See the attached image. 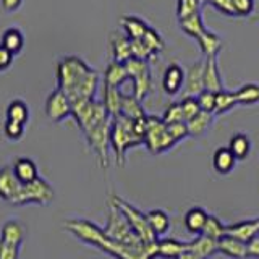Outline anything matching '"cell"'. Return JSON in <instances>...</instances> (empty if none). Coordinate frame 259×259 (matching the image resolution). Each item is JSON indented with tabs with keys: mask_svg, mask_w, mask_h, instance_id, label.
<instances>
[{
	"mask_svg": "<svg viewBox=\"0 0 259 259\" xmlns=\"http://www.w3.org/2000/svg\"><path fill=\"white\" fill-rule=\"evenodd\" d=\"M162 120H164L165 123H182V121H185L182 104L180 102L168 104L165 112H164V115H162ZM185 123H186V121H185Z\"/></svg>",
	"mask_w": 259,
	"mask_h": 259,
	"instance_id": "cell-40",
	"label": "cell"
},
{
	"mask_svg": "<svg viewBox=\"0 0 259 259\" xmlns=\"http://www.w3.org/2000/svg\"><path fill=\"white\" fill-rule=\"evenodd\" d=\"M188 249L196 253L201 259H209L214 256L217 251V241L212 238H207L204 235H196V238L188 241Z\"/></svg>",
	"mask_w": 259,
	"mask_h": 259,
	"instance_id": "cell-25",
	"label": "cell"
},
{
	"mask_svg": "<svg viewBox=\"0 0 259 259\" xmlns=\"http://www.w3.org/2000/svg\"><path fill=\"white\" fill-rule=\"evenodd\" d=\"M177 144L168 132L167 123L159 117L148 115V128L144 135V146L151 154H164Z\"/></svg>",
	"mask_w": 259,
	"mask_h": 259,
	"instance_id": "cell-7",
	"label": "cell"
},
{
	"mask_svg": "<svg viewBox=\"0 0 259 259\" xmlns=\"http://www.w3.org/2000/svg\"><path fill=\"white\" fill-rule=\"evenodd\" d=\"M238 105L237 102V94L235 91H227V89H222V91L215 93V112L214 115H224V113L230 112L232 109H235Z\"/></svg>",
	"mask_w": 259,
	"mask_h": 259,
	"instance_id": "cell-34",
	"label": "cell"
},
{
	"mask_svg": "<svg viewBox=\"0 0 259 259\" xmlns=\"http://www.w3.org/2000/svg\"><path fill=\"white\" fill-rule=\"evenodd\" d=\"M217 251L221 254L232 257V259H246L249 257L248 243H243L237 238L230 237V235H224V237L217 241Z\"/></svg>",
	"mask_w": 259,
	"mask_h": 259,
	"instance_id": "cell-15",
	"label": "cell"
},
{
	"mask_svg": "<svg viewBox=\"0 0 259 259\" xmlns=\"http://www.w3.org/2000/svg\"><path fill=\"white\" fill-rule=\"evenodd\" d=\"M249 257H259V235L248 245Z\"/></svg>",
	"mask_w": 259,
	"mask_h": 259,
	"instance_id": "cell-48",
	"label": "cell"
},
{
	"mask_svg": "<svg viewBox=\"0 0 259 259\" xmlns=\"http://www.w3.org/2000/svg\"><path fill=\"white\" fill-rule=\"evenodd\" d=\"M214 113H209L201 110L196 117H193L191 120L186 121V126H188V133L193 138H199L202 135L207 133V130L212 126V121H214Z\"/></svg>",
	"mask_w": 259,
	"mask_h": 259,
	"instance_id": "cell-24",
	"label": "cell"
},
{
	"mask_svg": "<svg viewBox=\"0 0 259 259\" xmlns=\"http://www.w3.org/2000/svg\"><path fill=\"white\" fill-rule=\"evenodd\" d=\"M201 0H177V16L178 20H183L186 16L201 12Z\"/></svg>",
	"mask_w": 259,
	"mask_h": 259,
	"instance_id": "cell-38",
	"label": "cell"
},
{
	"mask_svg": "<svg viewBox=\"0 0 259 259\" xmlns=\"http://www.w3.org/2000/svg\"><path fill=\"white\" fill-rule=\"evenodd\" d=\"M144 46L148 47V51L152 54V57L156 59V55L159 52L164 51V47H165V42H164V37H162L159 32L154 29V28H149L148 32L144 34V37L141 39Z\"/></svg>",
	"mask_w": 259,
	"mask_h": 259,
	"instance_id": "cell-36",
	"label": "cell"
},
{
	"mask_svg": "<svg viewBox=\"0 0 259 259\" xmlns=\"http://www.w3.org/2000/svg\"><path fill=\"white\" fill-rule=\"evenodd\" d=\"M110 128H112V117L84 133L89 148H91L93 152L96 154L97 160H99V165L102 168L109 167Z\"/></svg>",
	"mask_w": 259,
	"mask_h": 259,
	"instance_id": "cell-9",
	"label": "cell"
},
{
	"mask_svg": "<svg viewBox=\"0 0 259 259\" xmlns=\"http://www.w3.org/2000/svg\"><path fill=\"white\" fill-rule=\"evenodd\" d=\"M178 23H180V29L185 32V34L193 39L201 37L207 31L204 20H202V16H201V12L186 16L183 20H178Z\"/></svg>",
	"mask_w": 259,
	"mask_h": 259,
	"instance_id": "cell-27",
	"label": "cell"
},
{
	"mask_svg": "<svg viewBox=\"0 0 259 259\" xmlns=\"http://www.w3.org/2000/svg\"><path fill=\"white\" fill-rule=\"evenodd\" d=\"M110 52H112V59L113 62H120L125 63L133 57L132 52V40L128 39L125 32L120 31H113L110 34Z\"/></svg>",
	"mask_w": 259,
	"mask_h": 259,
	"instance_id": "cell-14",
	"label": "cell"
},
{
	"mask_svg": "<svg viewBox=\"0 0 259 259\" xmlns=\"http://www.w3.org/2000/svg\"><path fill=\"white\" fill-rule=\"evenodd\" d=\"M144 144V136L138 132L135 121L123 115L112 118L110 128V148L115 154L117 164L123 167L126 160L128 149L136 148V146Z\"/></svg>",
	"mask_w": 259,
	"mask_h": 259,
	"instance_id": "cell-4",
	"label": "cell"
},
{
	"mask_svg": "<svg viewBox=\"0 0 259 259\" xmlns=\"http://www.w3.org/2000/svg\"><path fill=\"white\" fill-rule=\"evenodd\" d=\"M65 229L75 235L76 238H79L81 241L96 246L102 253L115 259H141L135 249L112 240L110 237L105 235L104 229H101V227H97L96 224L89 221H84V219H71V221H67L65 222Z\"/></svg>",
	"mask_w": 259,
	"mask_h": 259,
	"instance_id": "cell-3",
	"label": "cell"
},
{
	"mask_svg": "<svg viewBox=\"0 0 259 259\" xmlns=\"http://www.w3.org/2000/svg\"><path fill=\"white\" fill-rule=\"evenodd\" d=\"M237 160H245L251 154L253 149V143H251V138L246 133H235L230 138V143L227 146Z\"/></svg>",
	"mask_w": 259,
	"mask_h": 259,
	"instance_id": "cell-23",
	"label": "cell"
},
{
	"mask_svg": "<svg viewBox=\"0 0 259 259\" xmlns=\"http://www.w3.org/2000/svg\"><path fill=\"white\" fill-rule=\"evenodd\" d=\"M125 67L128 70L130 79L133 83V94L140 101L146 99L152 91V75L148 60L132 57V59L125 62Z\"/></svg>",
	"mask_w": 259,
	"mask_h": 259,
	"instance_id": "cell-8",
	"label": "cell"
},
{
	"mask_svg": "<svg viewBox=\"0 0 259 259\" xmlns=\"http://www.w3.org/2000/svg\"><path fill=\"white\" fill-rule=\"evenodd\" d=\"M180 104H182V110H183V115H185V121L191 120L193 117H196L198 113L201 112V107H199V102H198L196 96H183V99L180 101Z\"/></svg>",
	"mask_w": 259,
	"mask_h": 259,
	"instance_id": "cell-39",
	"label": "cell"
},
{
	"mask_svg": "<svg viewBox=\"0 0 259 259\" xmlns=\"http://www.w3.org/2000/svg\"><path fill=\"white\" fill-rule=\"evenodd\" d=\"M7 120L18 121V123L28 125L29 121V105L23 99H13L8 102L7 110H5Z\"/></svg>",
	"mask_w": 259,
	"mask_h": 259,
	"instance_id": "cell-32",
	"label": "cell"
},
{
	"mask_svg": "<svg viewBox=\"0 0 259 259\" xmlns=\"http://www.w3.org/2000/svg\"><path fill=\"white\" fill-rule=\"evenodd\" d=\"M204 89V60H198L186 68L183 96H199Z\"/></svg>",
	"mask_w": 259,
	"mask_h": 259,
	"instance_id": "cell-11",
	"label": "cell"
},
{
	"mask_svg": "<svg viewBox=\"0 0 259 259\" xmlns=\"http://www.w3.org/2000/svg\"><path fill=\"white\" fill-rule=\"evenodd\" d=\"M207 217L209 214L202 207H191L188 212L185 214V219H183L185 229L193 235H201L207 222Z\"/></svg>",
	"mask_w": 259,
	"mask_h": 259,
	"instance_id": "cell-22",
	"label": "cell"
},
{
	"mask_svg": "<svg viewBox=\"0 0 259 259\" xmlns=\"http://www.w3.org/2000/svg\"><path fill=\"white\" fill-rule=\"evenodd\" d=\"M149 225L157 238L164 237V235L170 230V215L162 209H152L148 214Z\"/></svg>",
	"mask_w": 259,
	"mask_h": 259,
	"instance_id": "cell-30",
	"label": "cell"
},
{
	"mask_svg": "<svg viewBox=\"0 0 259 259\" xmlns=\"http://www.w3.org/2000/svg\"><path fill=\"white\" fill-rule=\"evenodd\" d=\"M186 249H188V241H180L177 238H160V240H157V257L178 259Z\"/></svg>",
	"mask_w": 259,
	"mask_h": 259,
	"instance_id": "cell-18",
	"label": "cell"
},
{
	"mask_svg": "<svg viewBox=\"0 0 259 259\" xmlns=\"http://www.w3.org/2000/svg\"><path fill=\"white\" fill-rule=\"evenodd\" d=\"M71 105H73L71 117L76 120V123L83 133L89 132L91 128H94L107 118H110L109 112L105 110L102 101L81 99V101L71 102Z\"/></svg>",
	"mask_w": 259,
	"mask_h": 259,
	"instance_id": "cell-5",
	"label": "cell"
},
{
	"mask_svg": "<svg viewBox=\"0 0 259 259\" xmlns=\"http://www.w3.org/2000/svg\"><path fill=\"white\" fill-rule=\"evenodd\" d=\"M71 113H73V105L70 97L60 88H55L46 99L47 118L54 121V123H60V121L71 117Z\"/></svg>",
	"mask_w": 259,
	"mask_h": 259,
	"instance_id": "cell-10",
	"label": "cell"
},
{
	"mask_svg": "<svg viewBox=\"0 0 259 259\" xmlns=\"http://www.w3.org/2000/svg\"><path fill=\"white\" fill-rule=\"evenodd\" d=\"M235 12H237V16L240 18H245V16H249L254 12V0H232Z\"/></svg>",
	"mask_w": 259,
	"mask_h": 259,
	"instance_id": "cell-43",
	"label": "cell"
},
{
	"mask_svg": "<svg viewBox=\"0 0 259 259\" xmlns=\"http://www.w3.org/2000/svg\"><path fill=\"white\" fill-rule=\"evenodd\" d=\"M24 238V227L16 221H8L2 227V233H0V241L10 243V245L21 246Z\"/></svg>",
	"mask_w": 259,
	"mask_h": 259,
	"instance_id": "cell-33",
	"label": "cell"
},
{
	"mask_svg": "<svg viewBox=\"0 0 259 259\" xmlns=\"http://www.w3.org/2000/svg\"><path fill=\"white\" fill-rule=\"evenodd\" d=\"M185 75L186 71L180 63H170L167 65V68L162 76V89L168 96H175L180 91H183L185 86Z\"/></svg>",
	"mask_w": 259,
	"mask_h": 259,
	"instance_id": "cell-12",
	"label": "cell"
},
{
	"mask_svg": "<svg viewBox=\"0 0 259 259\" xmlns=\"http://www.w3.org/2000/svg\"><path fill=\"white\" fill-rule=\"evenodd\" d=\"M201 4H202V5H207V4H209V0H201Z\"/></svg>",
	"mask_w": 259,
	"mask_h": 259,
	"instance_id": "cell-50",
	"label": "cell"
},
{
	"mask_svg": "<svg viewBox=\"0 0 259 259\" xmlns=\"http://www.w3.org/2000/svg\"><path fill=\"white\" fill-rule=\"evenodd\" d=\"M109 201H112L113 204H115L120 210L121 214L125 215V219L128 221L130 227L133 229V232L140 237L141 241L144 243H156L159 238L154 235L151 225H149V221H148V215L144 212H141L140 209L135 207L132 202L125 201L123 198L117 196V194H110Z\"/></svg>",
	"mask_w": 259,
	"mask_h": 259,
	"instance_id": "cell-6",
	"label": "cell"
},
{
	"mask_svg": "<svg viewBox=\"0 0 259 259\" xmlns=\"http://www.w3.org/2000/svg\"><path fill=\"white\" fill-rule=\"evenodd\" d=\"M0 44L4 47H7L13 55H18L23 47H24V34L20 28L16 26H10L4 31L2 37H0Z\"/></svg>",
	"mask_w": 259,
	"mask_h": 259,
	"instance_id": "cell-28",
	"label": "cell"
},
{
	"mask_svg": "<svg viewBox=\"0 0 259 259\" xmlns=\"http://www.w3.org/2000/svg\"><path fill=\"white\" fill-rule=\"evenodd\" d=\"M196 97H198V102H199L201 110L209 112V113H214L215 112V93L204 89V91H202Z\"/></svg>",
	"mask_w": 259,
	"mask_h": 259,
	"instance_id": "cell-42",
	"label": "cell"
},
{
	"mask_svg": "<svg viewBox=\"0 0 259 259\" xmlns=\"http://www.w3.org/2000/svg\"><path fill=\"white\" fill-rule=\"evenodd\" d=\"M238 105H254L259 102V84L248 83L235 91Z\"/></svg>",
	"mask_w": 259,
	"mask_h": 259,
	"instance_id": "cell-35",
	"label": "cell"
},
{
	"mask_svg": "<svg viewBox=\"0 0 259 259\" xmlns=\"http://www.w3.org/2000/svg\"><path fill=\"white\" fill-rule=\"evenodd\" d=\"M23 0H2V7L5 12H16L21 7Z\"/></svg>",
	"mask_w": 259,
	"mask_h": 259,
	"instance_id": "cell-47",
	"label": "cell"
},
{
	"mask_svg": "<svg viewBox=\"0 0 259 259\" xmlns=\"http://www.w3.org/2000/svg\"><path fill=\"white\" fill-rule=\"evenodd\" d=\"M121 101H123V93L120 91V88L104 86L102 104H104L105 110L109 112V115L112 118H115V117L120 115V112H121Z\"/></svg>",
	"mask_w": 259,
	"mask_h": 259,
	"instance_id": "cell-26",
	"label": "cell"
},
{
	"mask_svg": "<svg viewBox=\"0 0 259 259\" xmlns=\"http://www.w3.org/2000/svg\"><path fill=\"white\" fill-rule=\"evenodd\" d=\"M24 128H26V125L18 123V121L5 120L4 135H5L7 140H10V141H20L23 138V135H24Z\"/></svg>",
	"mask_w": 259,
	"mask_h": 259,
	"instance_id": "cell-41",
	"label": "cell"
},
{
	"mask_svg": "<svg viewBox=\"0 0 259 259\" xmlns=\"http://www.w3.org/2000/svg\"><path fill=\"white\" fill-rule=\"evenodd\" d=\"M0 199L13 206H47L54 199V188L40 177L32 183L24 185L15 177L13 168L7 165L0 168Z\"/></svg>",
	"mask_w": 259,
	"mask_h": 259,
	"instance_id": "cell-2",
	"label": "cell"
},
{
	"mask_svg": "<svg viewBox=\"0 0 259 259\" xmlns=\"http://www.w3.org/2000/svg\"><path fill=\"white\" fill-rule=\"evenodd\" d=\"M99 84V73L78 55L62 57L57 63V88L67 93L71 102L94 99Z\"/></svg>",
	"mask_w": 259,
	"mask_h": 259,
	"instance_id": "cell-1",
	"label": "cell"
},
{
	"mask_svg": "<svg viewBox=\"0 0 259 259\" xmlns=\"http://www.w3.org/2000/svg\"><path fill=\"white\" fill-rule=\"evenodd\" d=\"M204 86L207 91L212 93H219L224 89L217 57H207V59H204Z\"/></svg>",
	"mask_w": 259,
	"mask_h": 259,
	"instance_id": "cell-16",
	"label": "cell"
},
{
	"mask_svg": "<svg viewBox=\"0 0 259 259\" xmlns=\"http://www.w3.org/2000/svg\"><path fill=\"white\" fill-rule=\"evenodd\" d=\"M120 24L130 40L143 39L146 32H148V29L151 28L144 20H141L140 16H135V15H125L123 18L120 20Z\"/></svg>",
	"mask_w": 259,
	"mask_h": 259,
	"instance_id": "cell-20",
	"label": "cell"
},
{
	"mask_svg": "<svg viewBox=\"0 0 259 259\" xmlns=\"http://www.w3.org/2000/svg\"><path fill=\"white\" fill-rule=\"evenodd\" d=\"M20 246L0 241V259H18Z\"/></svg>",
	"mask_w": 259,
	"mask_h": 259,
	"instance_id": "cell-45",
	"label": "cell"
},
{
	"mask_svg": "<svg viewBox=\"0 0 259 259\" xmlns=\"http://www.w3.org/2000/svg\"><path fill=\"white\" fill-rule=\"evenodd\" d=\"M120 115H123V117H126L130 120H136V118L146 117V110L143 109L141 101L138 99L135 94H123Z\"/></svg>",
	"mask_w": 259,
	"mask_h": 259,
	"instance_id": "cell-31",
	"label": "cell"
},
{
	"mask_svg": "<svg viewBox=\"0 0 259 259\" xmlns=\"http://www.w3.org/2000/svg\"><path fill=\"white\" fill-rule=\"evenodd\" d=\"M237 159L229 148H217L212 156V167L219 175H229L237 165Z\"/></svg>",
	"mask_w": 259,
	"mask_h": 259,
	"instance_id": "cell-21",
	"label": "cell"
},
{
	"mask_svg": "<svg viewBox=\"0 0 259 259\" xmlns=\"http://www.w3.org/2000/svg\"><path fill=\"white\" fill-rule=\"evenodd\" d=\"M13 54L8 51L7 47H4L2 44H0V73L2 71H7L8 68L12 67L13 63Z\"/></svg>",
	"mask_w": 259,
	"mask_h": 259,
	"instance_id": "cell-46",
	"label": "cell"
},
{
	"mask_svg": "<svg viewBox=\"0 0 259 259\" xmlns=\"http://www.w3.org/2000/svg\"><path fill=\"white\" fill-rule=\"evenodd\" d=\"M201 235H204V237H207V238H212V240L219 241L225 235V225L221 222V219H219V217L209 214L207 222L204 225V230H202Z\"/></svg>",
	"mask_w": 259,
	"mask_h": 259,
	"instance_id": "cell-37",
	"label": "cell"
},
{
	"mask_svg": "<svg viewBox=\"0 0 259 259\" xmlns=\"http://www.w3.org/2000/svg\"><path fill=\"white\" fill-rule=\"evenodd\" d=\"M196 40H198V46L201 49L202 55H204V59H207V57H217L219 52L222 51V44H224L222 37L209 29Z\"/></svg>",
	"mask_w": 259,
	"mask_h": 259,
	"instance_id": "cell-29",
	"label": "cell"
},
{
	"mask_svg": "<svg viewBox=\"0 0 259 259\" xmlns=\"http://www.w3.org/2000/svg\"><path fill=\"white\" fill-rule=\"evenodd\" d=\"M178 259H201L196 253H193V251H190V249H186L185 253L178 257Z\"/></svg>",
	"mask_w": 259,
	"mask_h": 259,
	"instance_id": "cell-49",
	"label": "cell"
},
{
	"mask_svg": "<svg viewBox=\"0 0 259 259\" xmlns=\"http://www.w3.org/2000/svg\"><path fill=\"white\" fill-rule=\"evenodd\" d=\"M12 168H13L15 177L18 178L21 183H24V185L32 183V182L39 178L37 165L34 164V160L29 159V157H18V159H15Z\"/></svg>",
	"mask_w": 259,
	"mask_h": 259,
	"instance_id": "cell-17",
	"label": "cell"
},
{
	"mask_svg": "<svg viewBox=\"0 0 259 259\" xmlns=\"http://www.w3.org/2000/svg\"><path fill=\"white\" fill-rule=\"evenodd\" d=\"M128 79H130V75H128L125 63L112 60L107 65V68H105V73H104V86L121 88Z\"/></svg>",
	"mask_w": 259,
	"mask_h": 259,
	"instance_id": "cell-19",
	"label": "cell"
},
{
	"mask_svg": "<svg viewBox=\"0 0 259 259\" xmlns=\"http://www.w3.org/2000/svg\"><path fill=\"white\" fill-rule=\"evenodd\" d=\"M225 235H230V237L249 245L259 235V217L251 219V221H241L237 224L225 225Z\"/></svg>",
	"mask_w": 259,
	"mask_h": 259,
	"instance_id": "cell-13",
	"label": "cell"
},
{
	"mask_svg": "<svg viewBox=\"0 0 259 259\" xmlns=\"http://www.w3.org/2000/svg\"><path fill=\"white\" fill-rule=\"evenodd\" d=\"M207 5H212L215 10H219L227 16H237V12H235L232 0H209Z\"/></svg>",
	"mask_w": 259,
	"mask_h": 259,
	"instance_id": "cell-44",
	"label": "cell"
}]
</instances>
